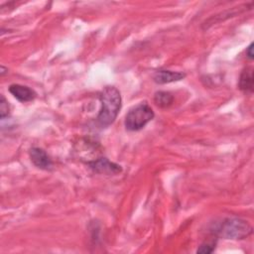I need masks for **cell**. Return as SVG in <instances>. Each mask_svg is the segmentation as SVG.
<instances>
[{
    "label": "cell",
    "instance_id": "obj_2",
    "mask_svg": "<svg viewBox=\"0 0 254 254\" xmlns=\"http://www.w3.org/2000/svg\"><path fill=\"white\" fill-rule=\"evenodd\" d=\"M216 233L224 239H243L252 233V226L241 218H227L219 225Z\"/></svg>",
    "mask_w": 254,
    "mask_h": 254
},
{
    "label": "cell",
    "instance_id": "obj_7",
    "mask_svg": "<svg viewBox=\"0 0 254 254\" xmlns=\"http://www.w3.org/2000/svg\"><path fill=\"white\" fill-rule=\"evenodd\" d=\"M185 76H186V74L181 71L160 69V70L156 71V73L154 74V81L159 84H164V83L179 81V80L183 79Z\"/></svg>",
    "mask_w": 254,
    "mask_h": 254
},
{
    "label": "cell",
    "instance_id": "obj_6",
    "mask_svg": "<svg viewBox=\"0 0 254 254\" xmlns=\"http://www.w3.org/2000/svg\"><path fill=\"white\" fill-rule=\"evenodd\" d=\"M10 93L20 102H29L35 99L36 92L29 86L14 83L9 86Z\"/></svg>",
    "mask_w": 254,
    "mask_h": 254
},
{
    "label": "cell",
    "instance_id": "obj_5",
    "mask_svg": "<svg viewBox=\"0 0 254 254\" xmlns=\"http://www.w3.org/2000/svg\"><path fill=\"white\" fill-rule=\"evenodd\" d=\"M31 162L39 169L42 170H51L53 168V162L48 154L41 148L33 147L29 152Z\"/></svg>",
    "mask_w": 254,
    "mask_h": 254
},
{
    "label": "cell",
    "instance_id": "obj_9",
    "mask_svg": "<svg viewBox=\"0 0 254 254\" xmlns=\"http://www.w3.org/2000/svg\"><path fill=\"white\" fill-rule=\"evenodd\" d=\"M154 101L159 107L166 108L172 105L174 101V96L168 91H157L154 95Z\"/></svg>",
    "mask_w": 254,
    "mask_h": 254
},
{
    "label": "cell",
    "instance_id": "obj_1",
    "mask_svg": "<svg viewBox=\"0 0 254 254\" xmlns=\"http://www.w3.org/2000/svg\"><path fill=\"white\" fill-rule=\"evenodd\" d=\"M99 99L101 108L96 117V122L100 127L105 128L114 122L121 109V94L116 87L105 86L99 95Z\"/></svg>",
    "mask_w": 254,
    "mask_h": 254
},
{
    "label": "cell",
    "instance_id": "obj_4",
    "mask_svg": "<svg viewBox=\"0 0 254 254\" xmlns=\"http://www.w3.org/2000/svg\"><path fill=\"white\" fill-rule=\"evenodd\" d=\"M88 165L92 171L98 174L105 175H116L122 171L121 166L110 162L106 158H99L95 161L88 162Z\"/></svg>",
    "mask_w": 254,
    "mask_h": 254
},
{
    "label": "cell",
    "instance_id": "obj_11",
    "mask_svg": "<svg viewBox=\"0 0 254 254\" xmlns=\"http://www.w3.org/2000/svg\"><path fill=\"white\" fill-rule=\"evenodd\" d=\"M214 250V244L213 243H203L199 246V248L197 249V253H201V254H208L211 253Z\"/></svg>",
    "mask_w": 254,
    "mask_h": 254
},
{
    "label": "cell",
    "instance_id": "obj_8",
    "mask_svg": "<svg viewBox=\"0 0 254 254\" xmlns=\"http://www.w3.org/2000/svg\"><path fill=\"white\" fill-rule=\"evenodd\" d=\"M253 69L251 67H247L240 74L239 88L246 93H251L253 91Z\"/></svg>",
    "mask_w": 254,
    "mask_h": 254
},
{
    "label": "cell",
    "instance_id": "obj_12",
    "mask_svg": "<svg viewBox=\"0 0 254 254\" xmlns=\"http://www.w3.org/2000/svg\"><path fill=\"white\" fill-rule=\"evenodd\" d=\"M246 55H247V57H248L250 60H253V58H254V54H253V43H251V44L247 47V49H246Z\"/></svg>",
    "mask_w": 254,
    "mask_h": 254
},
{
    "label": "cell",
    "instance_id": "obj_3",
    "mask_svg": "<svg viewBox=\"0 0 254 254\" xmlns=\"http://www.w3.org/2000/svg\"><path fill=\"white\" fill-rule=\"evenodd\" d=\"M155 114L151 106L147 103H140L129 110L125 116V127L129 131H138L146 126Z\"/></svg>",
    "mask_w": 254,
    "mask_h": 254
},
{
    "label": "cell",
    "instance_id": "obj_10",
    "mask_svg": "<svg viewBox=\"0 0 254 254\" xmlns=\"http://www.w3.org/2000/svg\"><path fill=\"white\" fill-rule=\"evenodd\" d=\"M9 115V104L4 95L1 94V100H0V116L1 119H4L6 116Z\"/></svg>",
    "mask_w": 254,
    "mask_h": 254
}]
</instances>
